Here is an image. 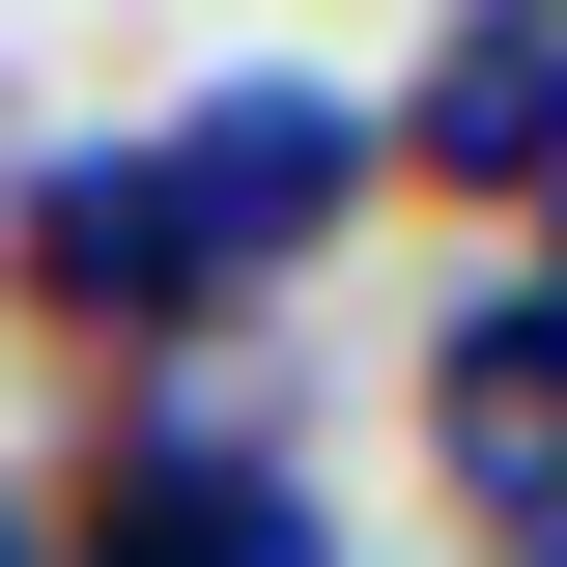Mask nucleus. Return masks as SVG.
<instances>
[{"label":"nucleus","mask_w":567,"mask_h":567,"mask_svg":"<svg viewBox=\"0 0 567 567\" xmlns=\"http://www.w3.org/2000/svg\"><path fill=\"white\" fill-rule=\"evenodd\" d=\"M539 227H567V199H539ZM539 312H567V284H539Z\"/></svg>","instance_id":"obj_8"},{"label":"nucleus","mask_w":567,"mask_h":567,"mask_svg":"<svg viewBox=\"0 0 567 567\" xmlns=\"http://www.w3.org/2000/svg\"><path fill=\"white\" fill-rule=\"evenodd\" d=\"M425 454H454L483 539H567V312L539 284H483V312L425 341Z\"/></svg>","instance_id":"obj_3"},{"label":"nucleus","mask_w":567,"mask_h":567,"mask_svg":"<svg viewBox=\"0 0 567 567\" xmlns=\"http://www.w3.org/2000/svg\"><path fill=\"white\" fill-rule=\"evenodd\" d=\"M0 256H29V312H58V341H171V312H227L199 284V199H171V171H29V227H0Z\"/></svg>","instance_id":"obj_4"},{"label":"nucleus","mask_w":567,"mask_h":567,"mask_svg":"<svg viewBox=\"0 0 567 567\" xmlns=\"http://www.w3.org/2000/svg\"><path fill=\"white\" fill-rule=\"evenodd\" d=\"M511 567H567V539H511Z\"/></svg>","instance_id":"obj_7"},{"label":"nucleus","mask_w":567,"mask_h":567,"mask_svg":"<svg viewBox=\"0 0 567 567\" xmlns=\"http://www.w3.org/2000/svg\"><path fill=\"white\" fill-rule=\"evenodd\" d=\"M369 171H425V199H567V29H425V85L369 114Z\"/></svg>","instance_id":"obj_5"},{"label":"nucleus","mask_w":567,"mask_h":567,"mask_svg":"<svg viewBox=\"0 0 567 567\" xmlns=\"http://www.w3.org/2000/svg\"><path fill=\"white\" fill-rule=\"evenodd\" d=\"M58 567H341V539H312V483L256 425H114L85 511H58Z\"/></svg>","instance_id":"obj_1"},{"label":"nucleus","mask_w":567,"mask_h":567,"mask_svg":"<svg viewBox=\"0 0 567 567\" xmlns=\"http://www.w3.org/2000/svg\"><path fill=\"white\" fill-rule=\"evenodd\" d=\"M142 171L199 199V284H284V256H341V199H369V114H312V85H227V114H171Z\"/></svg>","instance_id":"obj_2"},{"label":"nucleus","mask_w":567,"mask_h":567,"mask_svg":"<svg viewBox=\"0 0 567 567\" xmlns=\"http://www.w3.org/2000/svg\"><path fill=\"white\" fill-rule=\"evenodd\" d=\"M0 567H58V539H29V511H0Z\"/></svg>","instance_id":"obj_6"}]
</instances>
